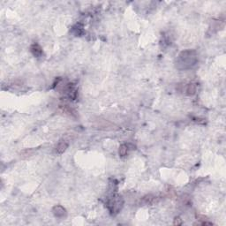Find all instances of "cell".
Wrapping results in <instances>:
<instances>
[{
	"label": "cell",
	"instance_id": "obj_1",
	"mask_svg": "<svg viewBox=\"0 0 226 226\" xmlns=\"http://www.w3.org/2000/svg\"><path fill=\"white\" fill-rule=\"evenodd\" d=\"M196 61H197V58H196L195 51L188 49V50H185L179 54L177 65H178V68L186 69V68H190L191 66L195 65Z\"/></svg>",
	"mask_w": 226,
	"mask_h": 226
},
{
	"label": "cell",
	"instance_id": "obj_2",
	"mask_svg": "<svg viewBox=\"0 0 226 226\" xmlns=\"http://www.w3.org/2000/svg\"><path fill=\"white\" fill-rule=\"evenodd\" d=\"M123 204V201L119 197H114L111 199L108 202V207L112 212H117L118 210L121 209Z\"/></svg>",
	"mask_w": 226,
	"mask_h": 226
},
{
	"label": "cell",
	"instance_id": "obj_3",
	"mask_svg": "<svg viewBox=\"0 0 226 226\" xmlns=\"http://www.w3.org/2000/svg\"><path fill=\"white\" fill-rule=\"evenodd\" d=\"M52 211H53L54 216L57 217H59V218L64 217L66 216V210L62 206H55Z\"/></svg>",
	"mask_w": 226,
	"mask_h": 226
},
{
	"label": "cell",
	"instance_id": "obj_4",
	"mask_svg": "<svg viewBox=\"0 0 226 226\" xmlns=\"http://www.w3.org/2000/svg\"><path fill=\"white\" fill-rule=\"evenodd\" d=\"M30 50L32 52V54L34 56L39 58L42 56L43 54V50H42V48L38 45V44H33L32 46L30 47Z\"/></svg>",
	"mask_w": 226,
	"mask_h": 226
},
{
	"label": "cell",
	"instance_id": "obj_5",
	"mask_svg": "<svg viewBox=\"0 0 226 226\" xmlns=\"http://www.w3.org/2000/svg\"><path fill=\"white\" fill-rule=\"evenodd\" d=\"M67 147H68V144L65 142V141H60L57 147H56V151H57V153H58V154H62V153H64L65 150H66V148H67Z\"/></svg>",
	"mask_w": 226,
	"mask_h": 226
},
{
	"label": "cell",
	"instance_id": "obj_6",
	"mask_svg": "<svg viewBox=\"0 0 226 226\" xmlns=\"http://www.w3.org/2000/svg\"><path fill=\"white\" fill-rule=\"evenodd\" d=\"M186 92L188 96H194V94L196 93V86L193 84V83H190L186 86Z\"/></svg>",
	"mask_w": 226,
	"mask_h": 226
},
{
	"label": "cell",
	"instance_id": "obj_7",
	"mask_svg": "<svg viewBox=\"0 0 226 226\" xmlns=\"http://www.w3.org/2000/svg\"><path fill=\"white\" fill-rule=\"evenodd\" d=\"M127 151H128V146L127 145L123 144V145H121L119 147L118 153H119V156H126Z\"/></svg>",
	"mask_w": 226,
	"mask_h": 226
},
{
	"label": "cell",
	"instance_id": "obj_8",
	"mask_svg": "<svg viewBox=\"0 0 226 226\" xmlns=\"http://www.w3.org/2000/svg\"><path fill=\"white\" fill-rule=\"evenodd\" d=\"M143 201H145L146 204H152L155 201V197H153L151 195H147L143 198Z\"/></svg>",
	"mask_w": 226,
	"mask_h": 226
},
{
	"label": "cell",
	"instance_id": "obj_9",
	"mask_svg": "<svg viewBox=\"0 0 226 226\" xmlns=\"http://www.w3.org/2000/svg\"><path fill=\"white\" fill-rule=\"evenodd\" d=\"M182 224V220L179 218V217H176L175 219H174V225H181Z\"/></svg>",
	"mask_w": 226,
	"mask_h": 226
}]
</instances>
